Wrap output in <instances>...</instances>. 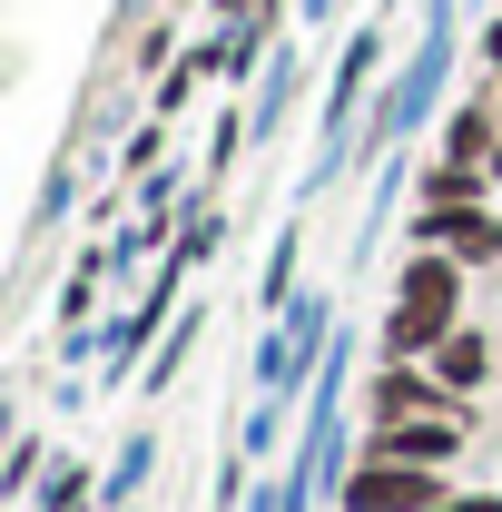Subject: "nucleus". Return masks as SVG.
Returning <instances> with one entry per match:
<instances>
[{
    "label": "nucleus",
    "mask_w": 502,
    "mask_h": 512,
    "mask_svg": "<svg viewBox=\"0 0 502 512\" xmlns=\"http://www.w3.org/2000/svg\"><path fill=\"white\" fill-rule=\"evenodd\" d=\"M443 512H502V503H493V493H453Z\"/></svg>",
    "instance_id": "nucleus-8"
},
{
    "label": "nucleus",
    "mask_w": 502,
    "mask_h": 512,
    "mask_svg": "<svg viewBox=\"0 0 502 512\" xmlns=\"http://www.w3.org/2000/svg\"><path fill=\"white\" fill-rule=\"evenodd\" d=\"M453 493H443L434 463H365L355 453V473H345V512H443Z\"/></svg>",
    "instance_id": "nucleus-2"
},
{
    "label": "nucleus",
    "mask_w": 502,
    "mask_h": 512,
    "mask_svg": "<svg viewBox=\"0 0 502 512\" xmlns=\"http://www.w3.org/2000/svg\"><path fill=\"white\" fill-rule=\"evenodd\" d=\"M493 197H502V148H493Z\"/></svg>",
    "instance_id": "nucleus-10"
},
{
    "label": "nucleus",
    "mask_w": 502,
    "mask_h": 512,
    "mask_svg": "<svg viewBox=\"0 0 502 512\" xmlns=\"http://www.w3.org/2000/svg\"><path fill=\"white\" fill-rule=\"evenodd\" d=\"M463 256L443 247H414L404 256V286H394V316H384V365H424L443 335L463 325Z\"/></svg>",
    "instance_id": "nucleus-1"
},
{
    "label": "nucleus",
    "mask_w": 502,
    "mask_h": 512,
    "mask_svg": "<svg viewBox=\"0 0 502 512\" xmlns=\"http://www.w3.org/2000/svg\"><path fill=\"white\" fill-rule=\"evenodd\" d=\"M414 207H493V168H463V158H434Z\"/></svg>",
    "instance_id": "nucleus-7"
},
{
    "label": "nucleus",
    "mask_w": 502,
    "mask_h": 512,
    "mask_svg": "<svg viewBox=\"0 0 502 512\" xmlns=\"http://www.w3.org/2000/svg\"><path fill=\"white\" fill-rule=\"evenodd\" d=\"M424 365H434V375L453 384L463 404H473V394L493 384V335H483V325H453V335H443V345H434V355H424Z\"/></svg>",
    "instance_id": "nucleus-6"
},
{
    "label": "nucleus",
    "mask_w": 502,
    "mask_h": 512,
    "mask_svg": "<svg viewBox=\"0 0 502 512\" xmlns=\"http://www.w3.org/2000/svg\"><path fill=\"white\" fill-rule=\"evenodd\" d=\"M365 414H375V424H404V414H463V394H453L434 365H375Z\"/></svg>",
    "instance_id": "nucleus-4"
},
{
    "label": "nucleus",
    "mask_w": 502,
    "mask_h": 512,
    "mask_svg": "<svg viewBox=\"0 0 502 512\" xmlns=\"http://www.w3.org/2000/svg\"><path fill=\"white\" fill-rule=\"evenodd\" d=\"M483 60H493V69H502V10H493V30H483Z\"/></svg>",
    "instance_id": "nucleus-9"
},
{
    "label": "nucleus",
    "mask_w": 502,
    "mask_h": 512,
    "mask_svg": "<svg viewBox=\"0 0 502 512\" xmlns=\"http://www.w3.org/2000/svg\"><path fill=\"white\" fill-rule=\"evenodd\" d=\"M463 453V414H404V424H375L365 434V463H453Z\"/></svg>",
    "instance_id": "nucleus-5"
},
{
    "label": "nucleus",
    "mask_w": 502,
    "mask_h": 512,
    "mask_svg": "<svg viewBox=\"0 0 502 512\" xmlns=\"http://www.w3.org/2000/svg\"><path fill=\"white\" fill-rule=\"evenodd\" d=\"M414 247H443L463 266H502V207H414Z\"/></svg>",
    "instance_id": "nucleus-3"
},
{
    "label": "nucleus",
    "mask_w": 502,
    "mask_h": 512,
    "mask_svg": "<svg viewBox=\"0 0 502 512\" xmlns=\"http://www.w3.org/2000/svg\"><path fill=\"white\" fill-rule=\"evenodd\" d=\"M493 109H502V89H493Z\"/></svg>",
    "instance_id": "nucleus-11"
}]
</instances>
